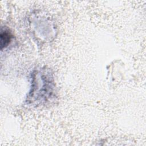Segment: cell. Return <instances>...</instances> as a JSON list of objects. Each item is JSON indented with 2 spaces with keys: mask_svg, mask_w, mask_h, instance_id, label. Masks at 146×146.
Segmentation results:
<instances>
[{
  "mask_svg": "<svg viewBox=\"0 0 146 146\" xmlns=\"http://www.w3.org/2000/svg\"><path fill=\"white\" fill-rule=\"evenodd\" d=\"M12 36L13 35L9 29H1L0 34V44L1 50H2L3 48L6 47L10 44L12 39Z\"/></svg>",
  "mask_w": 146,
  "mask_h": 146,
  "instance_id": "obj_2",
  "label": "cell"
},
{
  "mask_svg": "<svg viewBox=\"0 0 146 146\" xmlns=\"http://www.w3.org/2000/svg\"><path fill=\"white\" fill-rule=\"evenodd\" d=\"M31 88L27 96L26 102L38 105L51 99L54 92V81L50 70L40 68L31 74Z\"/></svg>",
  "mask_w": 146,
  "mask_h": 146,
  "instance_id": "obj_1",
  "label": "cell"
}]
</instances>
